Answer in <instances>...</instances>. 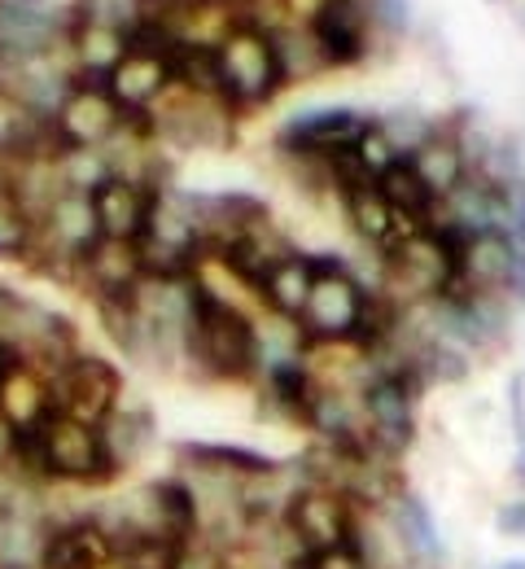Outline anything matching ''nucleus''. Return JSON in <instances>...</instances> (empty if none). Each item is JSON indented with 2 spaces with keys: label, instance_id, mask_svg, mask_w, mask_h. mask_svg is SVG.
Segmentation results:
<instances>
[{
  "label": "nucleus",
  "instance_id": "obj_27",
  "mask_svg": "<svg viewBox=\"0 0 525 569\" xmlns=\"http://www.w3.org/2000/svg\"><path fill=\"white\" fill-rule=\"evenodd\" d=\"M71 49H75V62L83 79H105L110 67L123 58L128 49V31L123 27H110V22H92V18H75L71 27Z\"/></svg>",
  "mask_w": 525,
  "mask_h": 569
},
{
  "label": "nucleus",
  "instance_id": "obj_18",
  "mask_svg": "<svg viewBox=\"0 0 525 569\" xmlns=\"http://www.w3.org/2000/svg\"><path fill=\"white\" fill-rule=\"evenodd\" d=\"M153 198L158 189L132 180V176H110L92 189V211H97V228L101 237H114V241H141L145 223H150Z\"/></svg>",
  "mask_w": 525,
  "mask_h": 569
},
{
  "label": "nucleus",
  "instance_id": "obj_17",
  "mask_svg": "<svg viewBox=\"0 0 525 569\" xmlns=\"http://www.w3.org/2000/svg\"><path fill=\"white\" fill-rule=\"evenodd\" d=\"M329 71H342V67H355L368 58V9L364 0H324L320 13L306 22Z\"/></svg>",
  "mask_w": 525,
  "mask_h": 569
},
{
  "label": "nucleus",
  "instance_id": "obj_28",
  "mask_svg": "<svg viewBox=\"0 0 525 569\" xmlns=\"http://www.w3.org/2000/svg\"><path fill=\"white\" fill-rule=\"evenodd\" d=\"M376 189H381V198L390 202V211L398 214L403 223H434V211H438V202H434V193L425 189V180L416 176V167L407 162V158H398L381 180H376Z\"/></svg>",
  "mask_w": 525,
  "mask_h": 569
},
{
  "label": "nucleus",
  "instance_id": "obj_25",
  "mask_svg": "<svg viewBox=\"0 0 525 569\" xmlns=\"http://www.w3.org/2000/svg\"><path fill=\"white\" fill-rule=\"evenodd\" d=\"M315 281V254H299L290 250L281 263H272L259 281V302L272 311V316H285V320H299L302 302L311 293Z\"/></svg>",
  "mask_w": 525,
  "mask_h": 569
},
{
  "label": "nucleus",
  "instance_id": "obj_21",
  "mask_svg": "<svg viewBox=\"0 0 525 569\" xmlns=\"http://www.w3.org/2000/svg\"><path fill=\"white\" fill-rule=\"evenodd\" d=\"M0 412L22 429V433H31V429L53 412V381H49V372L36 368V363H27V359H18L0 377Z\"/></svg>",
  "mask_w": 525,
  "mask_h": 569
},
{
  "label": "nucleus",
  "instance_id": "obj_43",
  "mask_svg": "<svg viewBox=\"0 0 525 569\" xmlns=\"http://www.w3.org/2000/svg\"><path fill=\"white\" fill-rule=\"evenodd\" d=\"M517 478H522V482H525V451H522V456H517Z\"/></svg>",
  "mask_w": 525,
  "mask_h": 569
},
{
  "label": "nucleus",
  "instance_id": "obj_26",
  "mask_svg": "<svg viewBox=\"0 0 525 569\" xmlns=\"http://www.w3.org/2000/svg\"><path fill=\"white\" fill-rule=\"evenodd\" d=\"M342 193V207H346V219H351V228L368 241V246H390V241H398L412 223H403L398 214L390 211V202L381 198V189H376V180H364V184H346V189H337Z\"/></svg>",
  "mask_w": 525,
  "mask_h": 569
},
{
  "label": "nucleus",
  "instance_id": "obj_24",
  "mask_svg": "<svg viewBox=\"0 0 525 569\" xmlns=\"http://www.w3.org/2000/svg\"><path fill=\"white\" fill-rule=\"evenodd\" d=\"M407 162L416 167V176L425 180V189L434 193V202L451 198V193H455V189L468 180V171H473L451 128H438V132H434L430 141L421 144V149H416Z\"/></svg>",
  "mask_w": 525,
  "mask_h": 569
},
{
  "label": "nucleus",
  "instance_id": "obj_34",
  "mask_svg": "<svg viewBox=\"0 0 525 569\" xmlns=\"http://www.w3.org/2000/svg\"><path fill=\"white\" fill-rule=\"evenodd\" d=\"M351 149H355V162L364 167V176H368V180H381V176L403 158V153L394 149V141L385 137V128H381V123H368V128L360 132V141L351 144Z\"/></svg>",
  "mask_w": 525,
  "mask_h": 569
},
{
  "label": "nucleus",
  "instance_id": "obj_1",
  "mask_svg": "<svg viewBox=\"0 0 525 569\" xmlns=\"http://www.w3.org/2000/svg\"><path fill=\"white\" fill-rule=\"evenodd\" d=\"M18 465L27 473H36L44 487L67 482V487H105L114 482V465L105 456V438L101 426H88L75 417L49 412L31 433H22V451Z\"/></svg>",
  "mask_w": 525,
  "mask_h": 569
},
{
  "label": "nucleus",
  "instance_id": "obj_36",
  "mask_svg": "<svg viewBox=\"0 0 525 569\" xmlns=\"http://www.w3.org/2000/svg\"><path fill=\"white\" fill-rule=\"evenodd\" d=\"M364 9L373 31H385V36L407 31V0H364Z\"/></svg>",
  "mask_w": 525,
  "mask_h": 569
},
{
  "label": "nucleus",
  "instance_id": "obj_13",
  "mask_svg": "<svg viewBox=\"0 0 525 569\" xmlns=\"http://www.w3.org/2000/svg\"><path fill=\"white\" fill-rule=\"evenodd\" d=\"M416 390H421V381L407 377V372L373 377V381L360 390L368 438H373L381 451H390V456H398V451L412 447V438H416Z\"/></svg>",
  "mask_w": 525,
  "mask_h": 569
},
{
  "label": "nucleus",
  "instance_id": "obj_40",
  "mask_svg": "<svg viewBox=\"0 0 525 569\" xmlns=\"http://www.w3.org/2000/svg\"><path fill=\"white\" fill-rule=\"evenodd\" d=\"M18 451H22V429L0 412V469L4 465H18Z\"/></svg>",
  "mask_w": 525,
  "mask_h": 569
},
{
  "label": "nucleus",
  "instance_id": "obj_19",
  "mask_svg": "<svg viewBox=\"0 0 525 569\" xmlns=\"http://www.w3.org/2000/svg\"><path fill=\"white\" fill-rule=\"evenodd\" d=\"M83 284L92 289V298H123L132 293L137 284L145 281V259H141V246L137 241H114V237H101L75 268Z\"/></svg>",
  "mask_w": 525,
  "mask_h": 569
},
{
  "label": "nucleus",
  "instance_id": "obj_45",
  "mask_svg": "<svg viewBox=\"0 0 525 569\" xmlns=\"http://www.w3.org/2000/svg\"><path fill=\"white\" fill-rule=\"evenodd\" d=\"M522 377H525V372H522Z\"/></svg>",
  "mask_w": 525,
  "mask_h": 569
},
{
  "label": "nucleus",
  "instance_id": "obj_37",
  "mask_svg": "<svg viewBox=\"0 0 525 569\" xmlns=\"http://www.w3.org/2000/svg\"><path fill=\"white\" fill-rule=\"evenodd\" d=\"M302 569H368V561L360 557V548H355V543H346V548H333V552H315V557H306Z\"/></svg>",
  "mask_w": 525,
  "mask_h": 569
},
{
  "label": "nucleus",
  "instance_id": "obj_8",
  "mask_svg": "<svg viewBox=\"0 0 525 569\" xmlns=\"http://www.w3.org/2000/svg\"><path fill=\"white\" fill-rule=\"evenodd\" d=\"M132 114H123V106L110 97L105 79H83L75 74L67 97L53 110V132L62 149H105L128 132Z\"/></svg>",
  "mask_w": 525,
  "mask_h": 569
},
{
  "label": "nucleus",
  "instance_id": "obj_10",
  "mask_svg": "<svg viewBox=\"0 0 525 569\" xmlns=\"http://www.w3.org/2000/svg\"><path fill=\"white\" fill-rule=\"evenodd\" d=\"M71 27L75 18L53 0H0V67L44 62Z\"/></svg>",
  "mask_w": 525,
  "mask_h": 569
},
{
  "label": "nucleus",
  "instance_id": "obj_14",
  "mask_svg": "<svg viewBox=\"0 0 525 569\" xmlns=\"http://www.w3.org/2000/svg\"><path fill=\"white\" fill-rule=\"evenodd\" d=\"M101 241L97 211H92V193L62 189L44 214L36 219V241L31 250H44V259H62L67 268H79V259Z\"/></svg>",
  "mask_w": 525,
  "mask_h": 569
},
{
  "label": "nucleus",
  "instance_id": "obj_44",
  "mask_svg": "<svg viewBox=\"0 0 525 569\" xmlns=\"http://www.w3.org/2000/svg\"><path fill=\"white\" fill-rule=\"evenodd\" d=\"M0 293H4V284H0Z\"/></svg>",
  "mask_w": 525,
  "mask_h": 569
},
{
  "label": "nucleus",
  "instance_id": "obj_31",
  "mask_svg": "<svg viewBox=\"0 0 525 569\" xmlns=\"http://www.w3.org/2000/svg\"><path fill=\"white\" fill-rule=\"evenodd\" d=\"M114 548H119V557H114L119 569H175L189 543H175L166 535H132Z\"/></svg>",
  "mask_w": 525,
  "mask_h": 569
},
{
  "label": "nucleus",
  "instance_id": "obj_29",
  "mask_svg": "<svg viewBox=\"0 0 525 569\" xmlns=\"http://www.w3.org/2000/svg\"><path fill=\"white\" fill-rule=\"evenodd\" d=\"M171 79L180 92H193V97H220L224 92V71H220V53L215 44H175L171 49Z\"/></svg>",
  "mask_w": 525,
  "mask_h": 569
},
{
  "label": "nucleus",
  "instance_id": "obj_39",
  "mask_svg": "<svg viewBox=\"0 0 525 569\" xmlns=\"http://www.w3.org/2000/svg\"><path fill=\"white\" fill-rule=\"evenodd\" d=\"M495 530L508 535V539H525V499H513L495 512Z\"/></svg>",
  "mask_w": 525,
  "mask_h": 569
},
{
  "label": "nucleus",
  "instance_id": "obj_20",
  "mask_svg": "<svg viewBox=\"0 0 525 569\" xmlns=\"http://www.w3.org/2000/svg\"><path fill=\"white\" fill-rule=\"evenodd\" d=\"M385 530L394 535V543L403 548V557L412 566L434 569L447 561V543H443L430 508L412 496V491H398V496L385 503Z\"/></svg>",
  "mask_w": 525,
  "mask_h": 569
},
{
  "label": "nucleus",
  "instance_id": "obj_11",
  "mask_svg": "<svg viewBox=\"0 0 525 569\" xmlns=\"http://www.w3.org/2000/svg\"><path fill=\"white\" fill-rule=\"evenodd\" d=\"M49 381H53V412L88 421V426H101L123 403V377L101 356L75 351L58 372H49Z\"/></svg>",
  "mask_w": 525,
  "mask_h": 569
},
{
  "label": "nucleus",
  "instance_id": "obj_15",
  "mask_svg": "<svg viewBox=\"0 0 525 569\" xmlns=\"http://www.w3.org/2000/svg\"><path fill=\"white\" fill-rule=\"evenodd\" d=\"M368 123H373V119H364L360 110H346V106L302 110V114H294V119L281 128L276 144H281L290 158H294V153H302V158H329V153H337V149H351Z\"/></svg>",
  "mask_w": 525,
  "mask_h": 569
},
{
  "label": "nucleus",
  "instance_id": "obj_33",
  "mask_svg": "<svg viewBox=\"0 0 525 569\" xmlns=\"http://www.w3.org/2000/svg\"><path fill=\"white\" fill-rule=\"evenodd\" d=\"M381 128H385V137L394 141V149H398L403 158H412L421 144L438 132V123L425 119V114H416V110H394V114L381 119Z\"/></svg>",
  "mask_w": 525,
  "mask_h": 569
},
{
  "label": "nucleus",
  "instance_id": "obj_30",
  "mask_svg": "<svg viewBox=\"0 0 525 569\" xmlns=\"http://www.w3.org/2000/svg\"><path fill=\"white\" fill-rule=\"evenodd\" d=\"M276 58H281V74L285 79H311V74L329 71L311 27H290V31H276Z\"/></svg>",
  "mask_w": 525,
  "mask_h": 569
},
{
  "label": "nucleus",
  "instance_id": "obj_12",
  "mask_svg": "<svg viewBox=\"0 0 525 569\" xmlns=\"http://www.w3.org/2000/svg\"><path fill=\"white\" fill-rule=\"evenodd\" d=\"M171 49H175V44H171ZM171 49L128 40L123 58L105 74V88H110V97L123 106V114L145 119L153 106L175 88V79H171Z\"/></svg>",
  "mask_w": 525,
  "mask_h": 569
},
{
  "label": "nucleus",
  "instance_id": "obj_6",
  "mask_svg": "<svg viewBox=\"0 0 525 569\" xmlns=\"http://www.w3.org/2000/svg\"><path fill=\"white\" fill-rule=\"evenodd\" d=\"M0 347H9L18 359H27L44 372H58L75 356V329L67 316L4 289L0 293Z\"/></svg>",
  "mask_w": 525,
  "mask_h": 569
},
{
  "label": "nucleus",
  "instance_id": "obj_4",
  "mask_svg": "<svg viewBox=\"0 0 525 569\" xmlns=\"http://www.w3.org/2000/svg\"><path fill=\"white\" fill-rule=\"evenodd\" d=\"M373 298L342 259H315V281L299 311L306 347H364Z\"/></svg>",
  "mask_w": 525,
  "mask_h": 569
},
{
  "label": "nucleus",
  "instance_id": "obj_2",
  "mask_svg": "<svg viewBox=\"0 0 525 569\" xmlns=\"http://www.w3.org/2000/svg\"><path fill=\"white\" fill-rule=\"evenodd\" d=\"M460 232L443 223H416L398 241L385 246L381 259V293L394 307H421L455 289L460 268Z\"/></svg>",
  "mask_w": 525,
  "mask_h": 569
},
{
  "label": "nucleus",
  "instance_id": "obj_41",
  "mask_svg": "<svg viewBox=\"0 0 525 569\" xmlns=\"http://www.w3.org/2000/svg\"><path fill=\"white\" fill-rule=\"evenodd\" d=\"M508 408H513V433H517V442L525 447V377L522 372H517L513 386H508Z\"/></svg>",
  "mask_w": 525,
  "mask_h": 569
},
{
  "label": "nucleus",
  "instance_id": "obj_5",
  "mask_svg": "<svg viewBox=\"0 0 525 569\" xmlns=\"http://www.w3.org/2000/svg\"><path fill=\"white\" fill-rule=\"evenodd\" d=\"M220 53V71H224V92L232 110L245 106H263L281 92L285 74H281V58H276V31L241 18L224 31V40L215 44Z\"/></svg>",
  "mask_w": 525,
  "mask_h": 569
},
{
  "label": "nucleus",
  "instance_id": "obj_23",
  "mask_svg": "<svg viewBox=\"0 0 525 569\" xmlns=\"http://www.w3.org/2000/svg\"><path fill=\"white\" fill-rule=\"evenodd\" d=\"M101 438H105V456L114 465V473L123 469H137L158 442V426H153V412L141 403H119L105 421H101Z\"/></svg>",
  "mask_w": 525,
  "mask_h": 569
},
{
  "label": "nucleus",
  "instance_id": "obj_9",
  "mask_svg": "<svg viewBox=\"0 0 525 569\" xmlns=\"http://www.w3.org/2000/svg\"><path fill=\"white\" fill-rule=\"evenodd\" d=\"M455 289H468V293H499V298L525 307V250L513 237L495 232V228L464 237V241H460Z\"/></svg>",
  "mask_w": 525,
  "mask_h": 569
},
{
  "label": "nucleus",
  "instance_id": "obj_7",
  "mask_svg": "<svg viewBox=\"0 0 525 569\" xmlns=\"http://www.w3.org/2000/svg\"><path fill=\"white\" fill-rule=\"evenodd\" d=\"M281 526L290 530V539L302 548V557H315V552H333V548L355 543L360 508H355V499L342 496L337 487L302 482L294 499L285 503Z\"/></svg>",
  "mask_w": 525,
  "mask_h": 569
},
{
  "label": "nucleus",
  "instance_id": "obj_32",
  "mask_svg": "<svg viewBox=\"0 0 525 569\" xmlns=\"http://www.w3.org/2000/svg\"><path fill=\"white\" fill-rule=\"evenodd\" d=\"M31 241H36V219L22 211V202L13 198V189L0 180V259L31 254Z\"/></svg>",
  "mask_w": 525,
  "mask_h": 569
},
{
  "label": "nucleus",
  "instance_id": "obj_22",
  "mask_svg": "<svg viewBox=\"0 0 525 569\" xmlns=\"http://www.w3.org/2000/svg\"><path fill=\"white\" fill-rule=\"evenodd\" d=\"M175 456L198 478H228V482H250L276 469L272 456L250 451V447H224V442H180Z\"/></svg>",
  "mask_w": 525,
  "mask_h": 569
},
{
  "label": "nucleus",
  "instance_id": "obj_38",
  "mask_svg": "<svg viewBox=\"0 0 525 569\" xmlns=\"http://www.w3.org/2000/svg\"><path fill=\"white\" fill-rule=\"evenodd\" d=\"M175 569H228V552L211 548V543H202V539H193V543L184 548V557H180V566Z\"/></svg>",
  "mask_w": 525,
  "mask_h": 569
},
{
  "label": "nucleus",
  "instance_id": "obj_16",
  "mask_svg": "<svg viewBox=\"0 0 525 569\" xmlns=\"http://www.w3.org/2000/svg\"><path fill=\"white\" fill-rule=\"evenodd\" d=\"M114 539L97 517H71L44 530L40 569H114Z\"/></svg>",
  "mask_w": 525,
  "mask_h": 569
},
{
  "label": "nucleus",
  "instance_id": "obj_42",
  "mask_svg": "<svg viewBox=\"0 0 525 569\" xmlns=\"http://www.w3.org/2000/svg\"><path fill=\"white\" fill-rule=\"evenodd\" d=\"M491 569H525V557H513V561H499V566H491Z\"/></svg>",
  "mask_w": 525,
  "mask_h": 569
},
{
  "label": "nucleus",
  "instance_id": "obj_35",
  "mask_svg": "<svg viewBox=\"0 0 525 569\" xmlns=\"http://www.w3.org/2000/svg\"><path fill=\"white\" fill-rule=\"evenodd\" d=\"M495 232L513 237L525 250V180L495 184Z\"/></svg>",
  "mask_w": 525,
  "mask_h": 569
},
{
  "label": "nucleus",
  "instance_id": "obj_3",
  "mask_svg": "<svg viewBox=\"0 0 525 569\" xmlns=\"http://www.w3.org/2000/svg\"><path fill=\"white\" fill-rule=\"evenodd\" d=\"M184 363H193L202 377H215V381L254 377L259 372V329H254V320L236 302H220L215 293L202 289L198 316H193L189 338H184Z\"/></svg>",
  "mask_w": 525,
  "mask_h": 569
}]
</instances>
